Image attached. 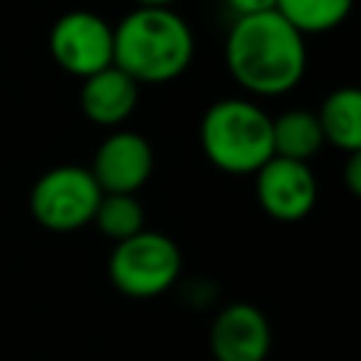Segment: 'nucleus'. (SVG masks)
<instances>
[{
    "mask_svg": "<svg viewBox=\"0 0 361 361\" xmlns=\"http://www.w3.org/2000/svg\"><path fill=\"white\" fill-rule=\"evenodd\" d=\"M226 68L231 79L251 96H285L307 71L305 37L276 11L234 17L226 45Z\"/></svg>",
    "mask_w": 361,
    "mask_h": 361,
    "instance_id": "nucleus-1",
    "label": "nucleus"
},
{
    "mask_svg": "<svg viewBox=\"0 0 361 361\" xmlns=\"http://www.w3.org/2000/svg\"><path fill=\"white\" fill-rule=\"evenodd\" d=\"M195 34L175 8L135 6L113 25V65L138 85H166L186 73Z\"/></svg>",
    "mask_w": 361,
    "mask_h": 361,
    "instance_id": "nucleus-2",
    "label": "nucleus"
},
{
    "mask_svg": "<svg viewBox=\"0 0 361 361\" xmlns=\"http://www.w3.org/2000/svg\"><path fill=\"white\" fill-rule=\"evenodd\" d=\"M197 135L209 164L228 175H254L274 158L271 116L245 96L212 102L200 118Z\"/></svg>",
    "mask_w": 361,
    "mask_h": 361,
    "instance_id": "nucleus-3",
    "label": "nucleus"
},
{
    "mask_svg": "<svg viewBox=\"0 0 361 361\" xmlns=\"http://www.w3.org/2000/svg\"><path fill=\"white\" fill-rule=\"evenodd\" d=\"M183 271L180 248L161 231H138L113 245L107 276L113 288L130 299H155L175 288Z\"/></svg>",
    "mask_w": 361,
    "mask_h": 361,
    "instance_id": "nucleus-4",
    "label": "nucleus"
},
{
    "mask_svg": "<svg viewBox=\"0 0 361 361\" xmlns=\"http://www.w3.org/2000/svg\"><path fill=\"white\" fill-rule=\"evenodd\" d=\"M102 189L87 166L62 164L42 172L31 192L28 209L37 226L54 234H71L93 223L96 206L102 200Z\"/></svg>",
    "mask_w": 361,
    "mask_h": 361,
    "instance_id": "nucleus-5",
    "label": "nucleus"
},
{
    "mask_svg": "<svg viewBox=\"0 0 361 361\" xmlns=\"http://www.w3.org/2000/svg\"><path fill=\"white\" fill-rule=\"evenodd\" d=\"M48 51L65 73L87 79L90 73L113 65V25L87 8L65 11L51 25Z\"/></svg>",
    "mask_w": 361,
    "mask_h": 361,
    "instance_id": "nucleus-6",
    "label": "nucleus"
},
{
    "mask_svg": "<svg viewBox=\"0 0 361 361\" xmlns=\"http://www.w3.org/2000/svg\"><path fill=\"white\" fill-rule=\"evenodd\" d=\"M254 195L259 209L279 223H299L305 220L319 197V183L305 161L290 158H268L254 172Z\"/></svg>",
    "mask_w": 361,
    "mask_h": 361,
    "instance_id": "nucleus-7",
    "label": "nucleus"
},
{
    "mask_svg": "<svg viewBox=\"0 0 361 361\" xmlns=\"http://www.w3.org/2000/svg\"><path fill=\"white\" fill-rule=\"evenodd\" d=\"M87 169L104 195H135L155 169V152L141 133L113 130L96 147Z\"/></svg>",
    "mask_w": 361,
    "mask_h": 361,
    "instance_id": "nucleus-8",
    "label": "nucleus"
},
{
    "mask_svg": "<svg viewBox=\"0 0 361 361\" xmlns=\"http://www.w3.org/2000/svg\"><path fill=\"white\" fill-rule=\"evenodd\" d=\"M274 344L268 316L248 302L226 305L209 327L214 361H265Z\"/></svg>",
    "mask_w": 361,
    "mask_h": 361,
    "instance_id": "nucleus-9",
    "label": "nucleus"
},
{
    "mask_svg": "<svg viewBox=\"0 0 361 361\" xmlns=\"http://www.w3.org/2000/svg\"><path fill=\"white\" fill-rule=\"evenodd\" d=\"M138 93H141L138 82H133L116 65H107V68L90 73L87 79H82L79 107H82L87 121L116 130L118 124H124L135 113Z\"/></svg>",
    "mask_w": 361,
    "mask_h": 361,
    "instance_id": "nucleus-10",
    "label": "nucleus"
},
{
    "mask_svg": "<svg viewBox=\"0 0 361 361\" xmlns=\"http://www.w3.org/2000/svg\"><path fill=\"white\" fill-rule=\"evenodd\" d=\"M324 144L341 152H361V93L358 87H336L316 110Z\"/></svg>",
    "mask_w": 361,
    "mask_h": 361,
    "instance_id": "nucleus-11",
    "label": "nucleus"
},
{
    "mask_svg": "<svg viewBox=\"0 0 361 361\" xmlns=\"http://www.w3.org/2000/svg\"><path fill=\"white\" fill-rule=\"evenodd\" d=\"M271 141L276 158H290L305 164H310V158L324 147L316 113L305 107H293L271 118Z\"/></svg>",
    "mask_w": 361,
    "mask_h": 361,
    "instance_id": "nucleus-12",
    "label": "nucleus"
},
{
    "mask_svg": "<svg viewBox=\"0 0 361 361\" xmlns=\"http://www.w3.org/2000/svg\"><path fill=\"white\" fill-rule=\"evenodd\" d=\"M274 11L282 14L302 37H310L338 28L353 11V0H276Z\"/></svg>",
    "mask_w": 361,
    "mask_h": 361,
    "instance_id": "nucleus-13",
    "label": "nucleus"
},
{
    "mask_svg": "<svg viewBox=\"0 0 361 361\" xmlns=\"http://www.w3.org/2000/svg\"><path fill=\"white\" fill-rule=\"evenodd\" d=\"M93 226L113 243H121L147 228V212L135 195H102Z\"/></svg>",
    "mask_w": 361,
    "mask_h": 361,
    "instance_id": "nucleus-14",
    "label": "nucleus"
},
{
    "mask_svg": "<svg viewBox=\"0 0 361 361\" xmlns=\"http://www.w3.org/2000/svg\"><path fill=\"white\" fill-rule=\"evenodd\" d=\"M226 6L234 11V17H245V14H262V11H274L276 0H226Z\"/></svg>",
    "mask_w": 361,
    "mask_h": 361,
    "instance_id": "nucleus-15",
    "label": "nucleus"
},
{
    "mask_svg": "<svg viewBox=\"0 0 361 361\" xmlns=\"http://www.w3.org/2000/svg\"><path fill=\"white\" fill-rule=\"evenodd\" d=\"M344 183L350 195H361V152H350L344 164Z\"/></svg>",
    "mask_w": 361,
    "mask_h": 361,
    "instance_id": "nucleus-16",
    "label": "nucleus"
},
{
    "mask_svg": "<svg viewBox=\"0 0 361 361\" xmlns=\"http://www.w3.org/2000/svg\"><path fill=\"white\" fill-rule=\"evenodd\" d=\"M135 6H144V8H172L178 0H133Z\"/></svg>",
    "mask_w": 361,
    "mask_h": 361,
    "instance_id": "nucleus-17",
    "label": "nucleus"
}]
</instances>
